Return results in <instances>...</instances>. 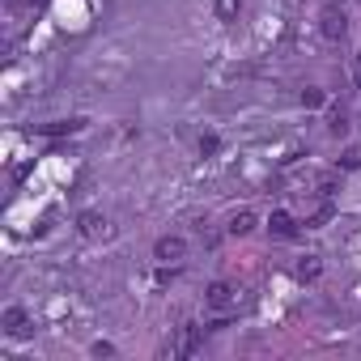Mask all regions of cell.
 Masks as SVG:
<instances>
[{"mask_svg":"<svg viewBox=\"0 0 361 361\" xmlns=\"http://www.w3.org/2000/svg\"><path fill=\"white\" fill-rule=\"evenodd\" d=\"M357 81H361V56H357Z\"/></svg>","mask_w":361,"mask_h":361,"instance_id":"obj_20","label":"cell"},{"mask_svg":"<svg viewBox=\"0 0 361 361\" xmlns=\"http://www.w3.org/2000/svg\"><path fill=\"white\" fill-rule=\"evenodd\" d=\"M22 5H26V9H43V5H47V0H22Z\"/></svg>","mask_w":361,"mask_h":361,"instance_id":"obj_19","label":"cell"},{"mask_svg":"<svg viewBox=\"0 0 361 361\" xmlns=\"http://www.w3.org/2000/svg\"><path fill=\"white\" fill-rule=\"evenodd\" d=\"M319 30H323V39H331V43H340V39L348 35V18H344V9H340V5H323V18H319Z\"/></svg>","mask_w":361,"mask_h":361,"instance_id":"obj_3","label":"cell"},{"mask_svg":"<svg viewBox=\"0 0 361 361\" xmlns=\"http://www.w3.org/2000/svg\"><path fill=\"white\" fill-rule=\"evenodd\" d=\"M331 217H336V209H331V204H323V209H314V213L306 217V230H323Z\"/></svg>","mask_w":361,"mask_h":361,"instance_id":"obj_12","label":"cell"},{"mask_svg":"<svg viewBox=\"0 0 361 361\" xmlns=\"http://www.w3.org/2000/svg\"><path fill=\"white\" fill-rule=\"evenodd\" d=\"M0 327H5V336H13V340H26V336H35V327H30V314H26L22 306H9L5 314H0Z\"/></svg>","mask_w":361,"mask_h":361,"instance_id":"obj_5","label":"cell"},{"mask_svg":"<svg viewBox=\"0 0 361 361\" xmlns=\"http://www.w3.org/2000/svg\"><path fill=\"white\" fill-rule=\"evenodd\" d=\"M90 353H94V357H115V344H106V340H98V344H94Z\"/></svg>","mask_w":361,"mask_h":361,"instance_id":"obj_18","label":"cell"},{"mask_svg":"<svg viewBox=\"0 0 361 361\" xmlns=\"http://www.w3.org/2000/svg\"><path fill=\"white\" fill-rule=\"evenodd\" d=\"M35 132H43V136H73V132H81V119H56V123H39Z\"/></svg>","mask_w":361,"mask_h":361,"instance_id":"obj_8","label":"cell"},{"mask_svg":"<svg viewBox=\"0 0 361 361\" xmlns=\"http://www.w3.org/2000/svg\"><path fill=\"white\" fill-rule=\"evenodd\" d=\"M217 149H221L217 136H200V153H217Z\"/></svg>","mask_w":361,"mask_h":361,"instance_id":"obj_17","label":"cell"},{"mask_svg":"<svg viewBox=\"0 0 361 361\" xmlns=\"http://www.w3.org/2000/svg\"><path fill=\"white\" fill-rule=\"evenodd\" d=\"M204 302H209L213 310H221V314H226V310H234V306H238V289H234L230 281H213V285L204 289Z\"/></svg>","mask_w":361,"mask_h":361,"instance_id":"obj_4","label":"cell"},{"mask_svg":"<svg viewBox=\"0 0 361 361\" xmlns=\"http://www.w3.org/2000/svg\"><path fill=\"white\" fill-rule=\"evenodd\" d=\"M255 226H259V221H255V213H251V209H243V213H234V217H230V234H234V238H247Z\"/></svg>","mask_w":361,"mask_h":361,"instance_id":"obj_9","label":"cell"},{"mask_svg":"<svg viewBox=\"0 0 361 361\" xmlns=\"http://www.w3.org/2000/svg\"><path fill=\"white\" fill-rule=\"evenodd\" d=\"M268 230H272V238H298V221H293L285 209H281V213H272Z\"/></svg>","mask_w":361,"mask_h":361,"instance_id":"obj_7","label":"cell"},{"mask_svg":"<svg viewBox=\"0 0 361 361\" xmlns=\"http://www.w3.org/2000/svg\"><path fill=\"white\" fill-rule=\"evenodd\" d=\"M293 272H298V281H319V272H323V259H319V255H302Z\"/></svg>","mask_w":361,"mask_h":361,"instance_id":"obj_10","label":"cell"},{"mask_svg":"<svg viewBox=\"0 0 361 361\" xmlns=\"http://www.w3.org/2000/svg\"><path fill=\"white\" fill-rule=\"evenodd\" d=\"M243 0H217V22H238Z\"/></svg>","mask_w":361,"mask_h":361,"instance_id":"obj_11","label":"cell"},{"mask_svg":"<svg viewBox=\"0 0 361 361\" xmlns=\"http://www.w3.org/2000/svg\"><path fill=\"white\" fill-rule=\"evenodd\" d=\"M302 106H323V90H302Z\"/></svg>","mask_w":361,"mask_h":361,"instance_id":"obj_16","label":"cell"},{"mask_svg":"<svg viewBox=\"0 0 361 361\" xmlns=\"http://www.w3.org/2000/svg\"><path fill=\"white\" fill-rule=\"evenodd\" d=\"M102 230H106V217H102V213H94V209H85V213L77 217V234H81V238H98Z\"/></svg>","mask_w":361,"mask_h":361,"instance_id":"obj_6","label":"cell"},{"mask_svg":"<svg viewBox=\"0 0 361 361\" xmlns=\"http://www.w3.org/2000/svg\"><path fill=\"white\" fill-rule=\"evenodd\" d=\"M340 170H361V145H348L340 153Z\"/></svg>","mask_w":361,"mask_h":361,"instance_id":"obj_13","label":"cell"},{"mask_svg":"<svg viewBox=\"0 0 361 361\" xmlns=\"http://www.w3.org/2000/svg\"><path fill=\"white\" fill-rule=\"evenodd\" d=\"M327 132H331V136H344V132H348V115H344V111H336V115H331V123H327Z\"/></svg>","mask_w":361,"mask_h":361,"instance_id":"obj_14","label":"cell"},{"mask_svg":"<svg viewBox=\"0 0 361 361\" xmlns=\"http://www.w3.org/2000/svg\"><path fill=\"white\" fill-rule=\"evenodd\" d=\"M200 344H204V327L183 323V327H178V336H174V344H170V357H196Z\"/></svg>","mask_w":361,"mask_h":361,"instance_id":"obj_2","label":"cell"},{"mask_svg":"<svg viewBox=\"0 0 361 361\" xmlns=\"http://www.w3.org/2000/svg\"><path fill=\"white\" fill-rule=\"evenodd\" d=\"M336 188H340V174H323L319 178V196H336Z\"/></svg>","mask_w":361,"mask_h":361,"instance_id":"obj_15","label":"cell"},{"mask_svg":"<svg viewBox=\"0 0 361 361\" xmlns=\"http://www.w3.org/2000/svg\"><path fill=\"white\" fill-rule=\"evenodd\" d=\"M153 259H157L161 268L183 264V259H188V243L178 238V234H166V238H157V243H153Z\"/></svg>","mask_w":361,"mask_h":361,"instance_id":"obj_1","label":"cell"}]
</instances>
